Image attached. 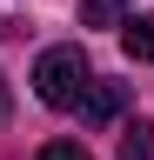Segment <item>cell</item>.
Returning <instances> with one entry per match:
<instances>
[{
    "label": "cell",
    "mask_w": 154,
    "mask_h": 160,
    "mask_svg": "<svg viewBox=\"0 0 154 160\" xmlns=\"http://www.w3.org/2000/svg\"><path fill=\"white\" fill-rule=\"evenodd\" d=\"M87 80H94V67H87L81 47H47L40 67H34V93H40L47 107L74 113V107H81V93H87Z\"/></svg>",
    "instance_id": "1"
},
{
    "label": "cell",
    "mask_w": 154,
    "mask_h": 160,
    "mask_svg": "<svg viewBox=\"0 0 154 160\" xmlns=\"http://www.w3.org/2000/svg\"><path fill=\"white\" fill-rule=\"evenodd\" d=\"M121 107H127V87L121 80H87V93H81V113L87 127H107V120H121Z\"/></svg>",
    "instance_id": "2"
},
{
    "label": "cell",
    "mask_w": 154,
    "mask_h": 160,
    "mask_svg": "<svg viewBox=\"0 0 154 160\" xmlns=\"http://www.w3.org/2000/svg\"><path fill=\"white\" fill-rule=\"evenodd\" d=\"M121 47H127V60H154V13L121 20Z\"/></svg>",
    "instance_id": "3"
},
{
    "label": "cell",
    "mask_w": 154,
    "mask_h": 160,
    "mask_svg": "<svg viewBox=\"0 0 154 160\" xmlns=\"http://www.w3.org/2000/svg\"><path fill=\"white\" fill-rule=\"evenodd\" d=\"M127 0H81V27H121Z\"/></svg>",
    "instance_id": "4"
},
{
    "label": "cell",
    "mask_w": 154,
    "mask_h": 160,
    "mask_svg": "<svg viewBox=\"0 0 154 160\" xmlns=\"http://www.w3.org/2000/svg\"><path fill=\"white\" fill-rule=\"evenodd\" d=\"M121 160H154V127L147 120H134V127L121 133Z\"/></svg>",
    "instance_id": "5"
},
{
    "label": "cell",
    "mask_w": 154,
    "mask_h": 160,
    "mask_svg": "<svg viewBox=\"0 0 154 160\" xmlns=\"http://www.w3.org/2000/svg\"><path fill=\"white\" fill-rule=\"evenodd\" d=\"M34 160H94V153L81 147V140H47V147L34 153Z\"/></svg>",
    "instance_id": "6"
},
{
    "label": "cell",
    "mask_w": 154,
    "mask_h": 160,
    "mask_svg": "<svg viewBox=\"0 0 154 160\" xmlns=\"http://www.w3.org/2000/svg\"><path fill=\"white\" fill-rule=\"evenodd\" d=\"M0 120H7V73H0Z\"/></svg>",
    "instance_id": "7"
}]
</instances>
